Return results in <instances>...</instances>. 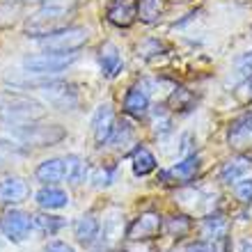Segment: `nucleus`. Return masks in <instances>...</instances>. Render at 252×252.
<instances>
[{"label": "nucleus", "instance_id": "obj_1", "mask_svg": "<svg viewBox=\"0 0 252 252\" xmlns=\"http://www.w3.org/2000/svg\"><path fill=\"white\" fill-rule=\"evenodd\" d=\"M46 115L44 103L28 94L14 92V90H2L0 92V120L7 126H23L34 124Z\"/></svg>", "mask_w": 252, "mask_h": 252}, {"label": "nucleus", "instance_id": "obj_2", "mask_svg": "<svg viewBox=\"0 0 252 252\" xmlns=\"http://www.w3.org/2000/svg\"><path fill=\"white\" fill-rule=\"evenodd\" d=\"M7 83L19 87H37L41 92V96L46 99L48 106H53L55 110H73L78 106V90L71 85V83H62V80H39V78H19V76H7Z\"/></svg>", "mask_w": 252, "mask_h": 252}, {"label": "nucleus", "instance_id": "obj_3", "mask_svg": "<svg viewBox=\"0 0 252 252\" xmlns=\"http://www.w3.org/2000/svg\"><path fill=\"white\" fill-rule=\"evenodd\" d=\"M69 19H71V7L60 5V2H48L28 19L26 32L28 37H34V39H46L51 34L69 28Z\"/></svg>", "mask_w": 252, "mask_h": 252}, {"label": "nucleus", "instance_id": "obj_4", "mask_svg": "<svg viewBox=\"0 0 252 252\" xmlns=\"http://www.w3.org/2000/svg\"><path fill=\"white\" fill-rule=\"evenodd\" d=\"M12 138L32 147H53L66 138V131L60 124H23L9 126Z\"/></svg>", "mask_w": 252, "mask_h": 252}, {"label": "nucleus", "instance_id": "obj_5", "mask_svg": "<svg viewBox=\"0 0 252 252\" xmlns=\"http://www.w3.org/2000/svg\"><path fill=\"white\" fill-rule=\"evenodd\" d=\"M78 53H39V55H28L23 60V69L32 76H53L76 62Z\"/></svg>", "mask_w": 252, "mask_h": 252}, {"label": "nucleus", "instance_id": "obj_6", "mask_svg": "<svg viewBox=\"0 0 252 252\" xmlns=\"http://www.w3.org/2000/svg\"><path fill=\"white\" fill-rule=\"evenodd\" d=\"M39 44L48 53H76L78 48H83L87 44V30L69 26L60 32L46 37V39H39Z\"/></svg>", "mask_w": 252, "mask_h": 252}, {"label": "nucleus", "instance_id": "obj_7", "mask_svg": "<svg viewBox=\"0 0 252 252\" xmlns=\"http://www.w3.org/2000/svg\"><path fill=\"white\" fill-rule=\"evenodd\" d=\"M30 227H32V220L23 211H9L0 218V232L14 243L26 241V236L30 234Z\"/></svg>", "mask_w": 252, "mask_h": 252}, {"label": "nucleus", "instance_id": "obj_8", "mask_svg": "<svg viewBox=\"0 0 252 252\" xmlns=\"http://www.w3.org/2000/svg\"><path fill=\"white\" fill-rule=\"evenodd\" d=\"M163 229V218L158 213L147 211L140 213L138 218L133 220V225L128 227V239L131 241H147V239H156Z\"/></svg>", "mask_w": 252, "mask_h": 252}, {"label": "nucleus", "instance_id": "obj_9", "mask_svg": "<svg viewBox=\"0 0 252 252\" xmlns=\"http://www.w3.org/2000/svg\"><path fill=\"white\" fill-rule=\"evenodd\" d=\"M115 124H117V122H115V113L108 103L96 108V113H94V117H92V133H94V140H96L99 147L110 142Z\"/></svg>", "mask_w": 252, "mask_h": 252}, {"label": "nucleus", "instance_id": "obj_10", "mask_svg": "<svg viewBox=\"0 0 252 252\" xmlns=\"http://www.w3.org/2000/svg\"><path fill=\"white\" fill-rule=\"evenodd\" d=\"M106 19L117 28H131L138 19V0H113L108 5Z\"/></svg>", "mask_w": 252, "mask_h": 252}, {"label": "nucleus", "instance_id": "obj_11", "mask_svg": "<svg viewBox=\"0 0 252 252\" xmlns=\"http://www.w3.org/2000/svg\"><path fill=\"white\" fill-rule=\"evenodd\" d=\"M28 197V184L21 177H7L0 181V204H21Z\"/></svg>", "mask_w": 252, "mask_h": 252}, {"label": "nucleus", "instance_id": "obj_12", "mask_svg": "<svg viewBox=\"0 0 252 252\" xmlns=\"http://www.w3.org/2000/svg\"><path fill=\"white\" fill-rule=\"evenodd\" d=\"M34 177L46 184V186H53L58 181L66 179V167H64V158H48L44 163H39V167L34 170Z\"/></svg>", "mask_w": 252, "mask_h": 252}, {"label": "nucleus", "instance_id": "obj_13", "mask_svg": "<svg viewBox=\"0 0 252 252\" xmlns=\"http://www.w3.org/2000/svg\"><path fill=\"white\" fill-rule=\"evenodd\" d=\"M229 145L234 149H243L252 145V113L239 117L229 126Z\"/></svg>", "mask_w": 252, "mask_h": 252}, {"label": "nucleus", "instance_id": "obj_14", "mask_svg": "<svg viewBox=\"0 0 252 252\" xmlns=\"http://www.w3.org/2000/svg\"><path fill=\"white\" fill-rule=\"evenodd\" d=\"M199 172V156H186V158L181 160V163H177V165L170 170V172H163L160 177L163 179H172L177 181V184H188V181L195 179V174Z\"/></svg>", "mask_w": 252, "mask_h": 252}, {"label": "nucleus", "instance_id": "obj_15", "mask_svg": "<svg viewBox=\"0 0 252 252\" xmlns=\"http://www.w3.org/2000/svg\"><path fill=\"white\" fill-rule=\"evenodd\" d=\"M99 66L106 78H115L122 71V53L115 44H103L99 51Z\"/></svg>", "mask_w": 252, "mask_h": 252}, {"label": "nucleus", "instance_id": "obj_16", "mask_svg": "<svg viewBox=\"0 0 252 252\" xmlns=\"http://www.w3.org/2000/svg\"><path fill=\"white\" fill-rule=\"evenodd\" d=\"M99 229H101V225L94 216H80L73 222V236L83 246H92L94 241H96V236H99Z\"/></svg>", "mask_w": 252, "mask_h": 252}, {"label": "nucleus", "instance_id": "obj_17", "mask_svg": "<svg viewBox=\"0 0 252 252\" xmlns=\"http://www.w3.org/2000/svg\"><path fill=\"white\" fill-rule=\"evenodd\" d=\"M124 113L133 120H142L149 113V99L142 90H128L124 99Z\"/></svg>", "mask_w": 252, "mask_h": 252}, {"label": "nucleus", "instance_id": "obj_18", "mask_svg": "<svg viewBox=\"0 0 252 252\" xmlns=\"http://www.w3.org/2000/svg\"><path fill=\"white\" fill-rule=\"evenodd\" d=\"M37 204L41 209H62V206L69 204V195H66L62 188L55 186H44L39 192H37Z\"/></svg>", "mask_w": 252, "mask_h": 252}, {"label": "nucleus", "instance_id": "obj_19", "mask_svg": "<svg viewBox=\"0 0 252 252\" xmlns=\"http://www.w3.org/2000/svg\"><path fill=\"white\" fill-rule=\"evenodd\" d=\"M133 172L138 174V177H147L149 172L156 170V156H154L147 147H138L135 152H133Z\"/></svg>", "mask_w": 252, "mask_h": 252}, {"label": "nucleus", "instance_id": "obj_20", "mask_svg": "<svg viewBox=\"0 0 252 252\" xmlns=\"http://www.w3.org/2000/svg\"><path fill=\"white\" fill-rule=\"evenodd\" d=\"M248 167H250V160L248 158H234V160H229V163L222 165V170H220V179L225 181V184L239 181L241 177L248 172Z\"/></svg>", "mask_w": 252, "mask_h": 252}, {"label": "nucleus", "instance_id": "obj_21", "mask_svg": "<svg viewBox=\"0 0 252 252\" xmlns=\"http://www.w3.org/2000/svg\"><path fill=\"white\" fill-rule=\"evenodd\" d=\"M64 167H66V179L71 184H83L87 174V163L80 156H64Z\"/></svg>", "mask_w": 252, "mask_h": 252}, {"label": "nucleus", "instance_id": "obj_22", "mask_svg": "<svg viewBox=\"0 0 252 252\" xmlns=\"http://www.w3.org/2000/svg\"><path fill=\"white\" fill-rule=\"evenodd\" d=\"M202 232H204L206 239H213V241L222 239L227 234V220L220 218V216H211V218H206L202 222Z\"/></svg>", "mask_w": 252, "mask_h": 252}, {"label": "nucleus", "instance_id": "obj_23", "mask_svg": "<svg viewBox=\"0 0 252 252\" xmlns=\"http://www.w3.org/2000/svg\"><path fill=\"white\" fill-rule=\"evenodd\" d=\"M32 225L44 234H55L58 229L64 227V220L58 216H48V213H37V216H32Z\"/></svg>", "mask_w": 252, "mask_h": 252}, {"label": "nucleus", "instance_id": "obj_24", "mask_svg": "<svg viewBox=\"0 0 252 252\" xmlns=\"http://www.w3.org/2000/svg\"><path fill=\"white\" fill-rule=\"evenodd\" d=\"M192 94L188 92V90H184V87H174L172 94H170V99H167V103H170V108L172 110H179V113H186V110H190L192 108Z\"/></svg>", "mask_w": 252, "mask_h": 252}, {"label": "nucleus", "instance_id": "obj_25", "mask_svg": "<svg viewBox=\"0 0 252 252\" xmlns=\"http://www.w3.org/2000/svg\"><path fill=\"white\" fill-rule=\"evenodd\" d=\"M165 229L170 236L181 239V236H186V234L190 232V220H188L186 216H172V218H167Z\"/></svg>", "mask_w": 252, "mask_h": 252}, {"label": "nucleus", "instance_id": "obj_26", "mask_svg": "<svg viewBox=\"0 0 252 252\" xmlns=\"http://www.w3.org/2000/svg\"><path fill=\"white\" fill-rule=\"evenodd\" d=\"M133 126L128 124L126 120H122V122H117L115 124V131H113V138H110V142H113L115 147H124L128 140L133 138Z\"/></svg>", "mask_w": 252, "mask_h": 252}, {"label": "nucleus", "instance_id": "obj_27", "mask_svg": "<svg viewBox=\"0 0 252 252\" xmlns=\"http://www.w3.org/2000/svg\"><path fill=\"white\" fill-rule=\"evenodd\" d=\"M138 14L145 23H154L158 16V0H138Z\"/></svg>", "mask_w": 252, "mask_h": 252}, {"label": "nucleus", "instance_id": "obj_28", "mask_svg": "<svg viewBox=\"0 0 252 252\" xmlns=\"http://www.w3.org/2000/svg\"><path fill=\"white\" fill-rule=\"evenodd\" d=\"M122 236V218L120 216H113V218L106 220V225H103V239L108 243H115V239H120Z\"/></svg>", "mask_w": 252, "mask_h": 252}, {"label": "nucleus", "instance_id": "obj_29", "mask_svg": "<svg viewBox=\"0 0 252 252\" xmlns=\"http://www.w3.org/2000/svg\"><path fill=\"white\" fill-rule=\"evenodd\" d=\"M234 192H236V199H239V202L250 204L252 202V179H239L234 184Z\"/></svg>", "mask_w": 252, "mask_h": 252}, {"label": "nucleus", "instance_id": "obj_30", "mask_svg": "<svg viewBox=\"0 0 252 252\" xmlns=\"http://www.w3.org/2000/svg\"><path fill=\"white\" fill-rule=\"evenodd\" d=\"M170 115L163 110V108H156L154 110V120H152V126H154V131L156 133H165V131H170Z\"/></svg>", "mask_w": 252, "mask_h": 252}, {"label": "nucleus", "instance_id": "obj_31", "mask_svg": "<svg viewBox=\"0 0 252 252\" xmlns=\"http://www.w3.org/2000/svg\"><path fill=\"white\" fill-rule=\"evenodd\" d=\"M92 181L96 188H106L113 184V170H103V167H99L96 172L92 174Z\"/></svg>", "mask_w": 252, "mask_h": 252}, {"label": "nucleus", "instance_id": "obj_32", "mask_svg": "<svg viewBox=\"0 0 252 252\" xmlns=\"http://www.w3.org/2000/svg\"><path fill=\"white\" fill-rule=\"evenodd\" d=\"M236 99L241 103H252V76H248L236 90Z\"/></svg>", "mask_w": 252, "mask_h": 252}, {"label": "nucleus", "instance_id": "obj_33", "mask_svg": "<svg viewBox=\"0 0 252 252\" xmlns=\"http://www.w3.org/2000/svg\"><path fill=\"white\" fill-rule=\"evenodd\" d=\"M236 71H239L241 76H252V53L243 55V58L236 62Z\"/></svg>", "mask_w": 252, "mask_h": 252}, {"label": "nucleus", "instance_id": "obj_34", "mask_svg": "<svg viewBox=\"0 0 252 252\" xmlns=\"http://www.w3.org/2000/svg\"><path fill=\"white\" fill-rule=\"evenodd\" d=\"M44 252H73V248L69 246V243H64V241H51V243L44 248Z\"/></svg>", "mask_w": 252, "mask_h": 252}, {"label": "nucleus", "instance_id": "obj_35", "mask_svg": "<svg viewBox=\"0 0 252 252\" xmlns=\"http://www.w3.org/2000/svg\"><path fill=\"white\" fill-rule=\"evenodd\" d=\"M12 158H14V152L9 149V147H5L2 142H0V170L9 165V160Z\"/></svg>", "mask_w": 252, "mask_h": 252}, {"label": "nucleus", "instance_id": "obj_36", "mask_svg": "<svg viewBox=\"0 0 252 252\" xmlns=\"http://www.w3.org/2000/svg\"><path fill=\"white\" fill-rule=\"evenodd\" d=\"M186 252H213V248L209 246V243H204V241H199V243H192V246H188Z\"/></svg>", "mask_w": 252, "mask_h": 252}, {"label": "nucleus", "instance_id": "obj_37", "mask_svg": "<svg viewBox=\"0 0 252 252\" xmlns=\"http://www.w3.org/2000/svg\"><path fill=\"white\" fill-rule=\"evenodd\" d=\"M236 252H252V241L243 239L239 246H236Z\"/></svg>", "mask_w": 252, "mask_h": 252}]
</instances>
